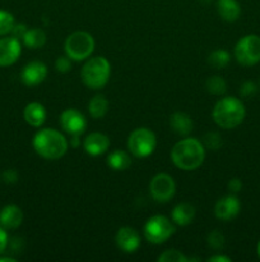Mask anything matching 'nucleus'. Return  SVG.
<instances>
[{"instance_id": "obj_4", "label": "nucleus", "mask_w": 260, "mask_h": 262, "mask_svg": "<svg viewBox=\"0 0 260 262\" xmlns=\"http://www.w3.org/2000/svg\"><path fill=\"white\" fill-rule=\"evenodd\" d=\"M111 66L103 56H94L86 61L81 72L83 83L92 90H99L109 82Z\"/></svg>"}, {"instance_id": "obj_12", "label": "nucleus", "mask_w": 260, "mask_h": 262, "mask_svg": "<svg viewBox=\"0 0 260 262\" xmlns=\"http://www.w3.org/2000/svg\"><path fill=\"white\" fill-rule=\"evenodd\" d=\"M240 209H241V205H240L239 199L232 193L222 197L217 201L216 206H214V215L219 220L228 222L239 215Z\"/></svg>"}, {"instance_id": "obj_17", "label": "nucleus", "mask_w": 260, "mask_h": 262, "mask_svg": "<svg viewBox=\"0 0 260 262\" xmlns=\"http://www.w3.org/2000/svg\"><path fill=\"white\" fill-rule=\"evenodd\" d=\"M46 117H47V113H46L45 106L40 102H31L24 107V112H23V118L25 122L36 128L41 127L45 123Z\"/></svg>"}, {"instance_id": "obj_21", "label": "nucleus", "mask_w": 260, "mask_h": 262, "mask_svg": "<svg viewBox=\"0 0 260 262\" xmlns=\"http://www.w3.org/2000/svg\"><path fill=\"white\" fill-rule=\"evenodd\" d=\"M107 165L116 171L126 170L132 165V159L126 151L115 150L107 156Z\"/></svg>"}, {"instance_id": "obj_29", "label": "nucleus", "mask_w": 260, "mask_h": 262, "mask_svg": "<svg viewBox=\"0 0 260 262\" xmlns=\"http://www.w3.org/2000/svg\"><path fill=\"white\" fill-rule=\"evenodd\" d=\"M203 145L205 146L206 148L209 150H213L217 151L222 145V140H221V136L216 132H209L204 136L203 138Z\"/></svg>"}, {"instance_id": "obj_36", "label": "nucleus", "mask_w": 260, "mask_h": 262, "mask_svg": "<svg viewBox=\"0 0 260 262\" xmlns=\"http://www.w3.org/2000/svg\"><path fill=\"white\" fill-rule=\"evenodd\" d=\"M209 262H229L231 261V258L229 257H226V256H212V257L208 258Z\"/></svg>"}, {"instance_id": "obj_24", "label": "nucleus", "mask_w": 260, "mask_h": 262, "mask_svg": "<svg viewBox=\"0 0 260 262\" xmlns=\"http://www.w3.org/2000/svg\"><path fill=\"white\" fill-rule=\"evenodd\" d=\"M229 60H231V55H229L228 51L223 50V49L214 50L208 56V64L214 69L226 68L229 64Z\"/></svg>"}, {"instance_id": "obj_23", "label": "nucleus", "mask_w": 260, "mask_h": 262, "mask_svg": "<svg viewBox=\"0 0 260 262\" xmlns=\"http://www.w3.org/2000/svg\"><path fill=\"white\" fill-rule=\"evenodd\" d=\"M109 110V101L103 95H96L88 104V112L93 119H101Z\"/></svg>"}, {"instance_id": "obj_10", "label": "nucleus", "mask_w": 260, "mask_h": 262, "mask_svg": "<svg viewBox=\"0 0 260 262\" xmlns=\"http://www.w3.org/2000/svg\"><path fill=\"white\" fill-rule=\"evenodd\" d=\"M61 128L70 136L79 135L86 130L87 120L86 117L76 109H66L60 115Z\"/></svg>"}, {"instance_id": "obj_30", "label": "nucleus", "mask_w": 260, "mask_h": 262, "mask_svg": "<svg viewBox=\"0 0 260 262\" xmlns=\"http://www.w3.org/2000/svg\"><path fill=\"white\" fill-rule=\"evenodd\" d=\"M55 69L60 73H68L71 71V59L68 55L59 56L55 60Z\"/></svg>"}, {"instance_id": "obj_33", "label": "nucleus", "mask_w": 260, "mask_h": 262, "mask_svg": "<svg viewBox=\"0 0 260 262\" xmlns=\"http://www.w3.org/2000/svg\"><path fill=\"white\" fill-rule=\"evenodd\" d=\"M8 243H9V238H8L7 229L0 225V255L5 252V250L8 247Z\"/></svg>"}, {"instance_id": "obj_14", "label": "nucleus", "mask_w": 260, "mask_h": 262, "mask_svg": "<svg viewBox=\"0 0 260 262\" xmlns=\"http://www.w3.org/2000/svg\"><path fill=\"white\" fill-rule=\"evenodd\" d=\"M47 76V67L42 61H31L23 68L20 73V79L28 87L37 86L42 83Z\"/></svg>"}, {"instance_id": "obj_13", "label": "nucleus", "mask_w": 260, "mask_h": 262, "mask_svg": "<svg viewBox=\"0 0 260 262\" xmlns=\"http://www.w3.org/2000/svg\"><path fill=\"white\" fill-rule=\"evenodd\" d=\"M115 242L119 250H121L125 253H133L139 248L140 246V237L139 233L130 227L120 228L115 237Z\"/></svg>"}, {"instance_id": "obj_37", "label": "nucleus", "mask_w": 260, "mask_h": 262, "mask_svg": "<svg viewBox=\"0 0 260 262\" xmlns=\"http://www.w3.org/2000/svg\"><path fill=\"white\" fill-rule=\"evenodd\" d=\"M69 142H70V145H71V147H78L79 146V143H81V141H79V135H73L71 136V140L69 141Z\"/></svg>"}, {"instance_id": "obj_20", "label": "nucleus", "mask_w": 260, "mask_h": 262, "mask_svg": "<svg viewBox=\"0 0 260 262\" xmlns=\"http://www.w3.org/2000/svg\"><path fill=\"white\" fill-rule=\"evenodd\" d=\"M170 127L180 136H188L193 130V120L186 113L176 112L170 117Z\"/></svg>"}, {"instance_id": "obj_5", "label": "nucleus", "mask_w": 260, "mask_h": 262, "mask_svg": "<svg viewBox=\"0 0 260 262\" xmlns=\"http://www.w3.org/2000/svg\"><path fill=\"white\" fill-rule=\"evenodd\" d=\"M65 54L74 61L86 60L94 50V40L91 33L76 31L68 36L64 45Z\"/></svg>"}, {"instance_id": "obj_32", "label": "nucleus", "mask_w": 260, "mask_h": 262, "mask_svg": "<svg viewBox=\"0 0 260 262\" xmlns=\"http://www.w3.org/2000/svg\"><path fill=\"white\" fill-rule=\"evenodd\" d=\"M28 28L25 27V25H23V23H18V25H14L13 26L12 31H10V33H12L13 37L15 38H23V36H24V33L27 32Z\"/></svg>"}, {"instance_id": "obj_35", "label": "nucleus", "mask_w": 260, "mask_h": 262, "mask_svg": "<svg viewBox=\"0 0 260 262\" xmlns=\"http://www.w3.org/2000/svg\"><path fill=\"white\" fill-rule=\"evenodd\" d=\"M228 191L231 193H239L242 188V183L239 178H232L231 181L228 182Z\"/></svg>"}, {"instance_id": "obj_18", "label": "nucleus", "mask_w": 260, "mask_h": 262, "mask_svg": "<svg viewBox=\"0 0 260 262\" xmlns=\"http://www.w3.org/2000/svg\"><path fill=\"white\" fill-rule=\"evenodd\" d=\"M195 217V207L189 202H181L172 210V222L180 227H186Z\"/></svg>"}, {"instance_id": "obj_11", "label": "nucleus", "mask_w": 260, "mask_h": 262, "mask_svg": "<svg viewBox=\"0 0 260 262\" xmlns=\"http://www.w3.org/2000/svg\"><path fill=\"white\" fill-rule=\"evenodd\" d=\"M22 45L19 40L13 36L0 40V67H9L19 59Z\"/></svg>"}, {"instance_id": "obj_1", "label": "nucleus", "mask_w": 260, "mask_h": 262, "mask_svg": "<svg viewBox=\"0 0 260 262\" xmlns=\"http://www.w3.org/2000/svg\"><path fill=\"white\" fill-rule=\"evenodd\" d=\"M205 159L204 145L196 138H184L171 150V160L181 170H195Z\"/></svg>"}, {"instance_id": "obj_26", "label": "nucleus", "mask_w": 260, "mask_h": 262, "mask_svg": "<svg viewBox=\"0 0 260 262\" xmlns=\"http://www.w3.org/2000/svg\"><path fill=\"white\" fill-rule=\"evenodd\" d=\"M14 25V17L12 13L7 12V10H0V36L10 33Z\"/></svg>"}, {"instance_id": "obj_27", "label": "nucleus", "mask_w": 260, "mask_h": 262, "mask_svg": "<svg viewBox=\"0 0 260 262\" xmlns=\"http://www.w3.org/2000/svg\"><path fill=\"white\" fill-rule=\"evenodd\" d=\"M160 262H188L189 258L184 256L181 251L177 250H167L158 256L157 258Z\"/></svg>"}, {"instance_id": "obj_16", "label": "nucleus", "mask_w": 260, "mask_h": 262, "mask_svg": "<svg viewBox=\"0 0 260 262\" xmlns=\"http://www.w3.org/2000/svg\"><path fill=\"white\" fill-rule=\"evenodd\" d=\"M23 222V211L15 205H7L0 210V225L7 230L17 229Z\"/></svg>"}, {"instance_id": "obj_3", "label": "nucleus", "mask_w": 260, "mask_h": 262, "mask_svg": "<svg viewBox=\"0 0 260 262\" xmlns=\"http://www.w3.org/2000/svg\"><path fill=\"white\" fill-rule=\"evenodd\" d=\"M217 125L224 129H232L242 123L245 118V106L241 100L227 96L221 99L213 107L212 113Z\"/></svg>"}, {"instance_id": "obj_39", "label": "nucleus", "mask_w": 260, "mask_h": 262, "mask_svg": "<svg viewBox=\"0 0 260 262\" xmlns=\"http://www.w3.org/2000/svg\"><path fill=\"white\" fill-rule=\"evenodd\" d=\"M257 255H259V257H260V242H259V245H257Z\"/></svg>"}, {"instance_id": "obj_9", "label": "nucleus", "mask_w": 260, "mask_h": 262, "mask_svg": "<svg viewBox=\"0 0 260 262\" xmlns=\"http://www.w3.org/2000/svg\"><path fill=\"white\" fill-rule=\"evenodd\" d=\"M150 196L157 202H167L175 196L176 184L171 176L160 173L152 178L149 183Z\"/></svg>"}, {"instance_id": "obj_19", "label": "nucleus", "mask_w": 260, "mask_h": 262, "mask_svg": "<svg viewBox=\"0 0 260 262\" xmlns=\"http://www.w3.org/2000/svg\"><path fill=\"white\" fill-rule=\"evenodd\" d=\"M217 12L219 17L226 22H235L241 14V8L237 0H218L217 2Z\"/></svg>"}, {"instance_id": "obj_2", "label": "nucleus", "mask_w": 260, "mask_h": 262, "mask_svg": "<svg viewBox=\"0 0 260 262\" xmlns=\"http://www.w3.org/2000/svg\"><path fill=\"white\" fill-rule=\"evenodd\" d=\"M32 145L36 152L46 160H58L68 151L66 138L53 128L38 130L33 137Z\"/></svg>"}, {"instance_id": "obj_8", "label": "nucleus", "mask_w": 260, "mask_h": 262, "mask_svg": "<svg viewBox=\"0 0 260 262\" xmlns=\"http://www.w3.org/2000/svg\"><path fill=\"white\" fill-rule=\"evenodd\" d=\"M235 58L241 66H255L260 61V37L247 35L240 38L235 46Z\"/></svg>"}, {"instance_id": "obj_7", "label": "nucleus", "mask_w": 260, "mask_h": 262, "mask_svg": "<svg viewBox=\"0 0 260 262\" xmlns=\"http://www.w3.org/2000/svg\"><path fill=\"white\" fill-rule=\"evenodd\" d=\"M144 237L153 245H161L172 237L176 232L175 223L163 215H154L149 217L144 225Z\"/></svg>"}, {"instance_id": "obj_28", "label": "nucleus", "mask_w": 260, "mask_h": 262, "mask_svg": "<svg viewBox=\"0 0 260 262\" xmlns=\"http://www.w3.org/2000/svg\"><path fill=\"white\" fill-rule=\"evenodd\" d=\"M208 246L214 251H219L224 247V237L219 230H213L208 235Z\"/></svg>"}, {"instance_id": "obj_38", "label": "nucleus", "mask_w": 260, "mask_h": 262, "mask_svg": "<svg viewBox=\"0 0 260 262\" xmlns=\"http://www.w3.org/2000/svg\"><path fill=\"white\" fill-rule=\"evenodd\" d=\"M0 262H15V260L12 257H0Z\"/></svg>"}, {"instance_id": "obj_15", "label": "nucleus", "mask_w": 260, "mask_h": 262, "mask_svg": "<svg viewBox=\"0 0 260 262\" xmlns=\"http://www.w3.org/2000/svg\"><path fill=\"white\" fill-rule=\"evenodd\" d=\"M83 147L88 155L99 156L106 152L110 147V140L106 135L99 132L89 133L83 141Z\"/></svg>"}, {"instance_id": "obj_34", "label": "nucleus", "mask_w": 260, "mask_h": 262, "mask_svg": "<svg viewBox=\"0 0 260 262\" xmlns=\"http://www.w3.org/2000/svg\"><path fill=\"white\" fill-rule=\"evenodd\" d=\"M3 178H4V182L8 184H14L17 183L18 181V173L13 169H9V170H5L4 174H3Z\"/></svg>"}, {"instance_id": "obj_22", "label": "nucleus", "mask_w": 260, "mask_h": 262, "mask_svg": "<svg viewBox=\"0 0 260 262\" xmlns=\"http://www.w3.org/2000/svg\"><path fill=\"white\" fill-rule=\"evenodd\" d=\"M22 40L27 48L40 49L45 46L47 36H46L45 31L41 30V28H31V30H27Z\"/></svg>"}, {"instance_id": "obj_25", "label": "nucleus", "mask_w": 260, "mask_h": 262, "mask_svg": "<svg viewBox=\"0 0 260 262\" xmlns=\"http://www.w3.org/2000/svg\"><path fill=\"white\" fill-rule=\"evenodd\" d=\"M206 91L212 95H223L227 91V83L222 77L213 76L209 77L205 82Z\"/></svg>"}, {"instance_id": "obj_6", "label": "nucleus", "mask_w": 260, "mask_h": 262, "mask_svg": "<svg viewBox=\"0 0 260 262\" xmlns=\"http://www.w3.org/2000/svg\"><path fill=\"white\" fill-rule=\"evenodd\" d=\"M155 146H157V138L149 128H137L130 133L127 138V150L135 158H148L155 150Z\"/></svg>"}, {"instance_id": "obj_31", "label": "nucleus", "mask_w": 260, "mask_h": 262, "mask_svg": "<svg viewBox=\"0 0 260 262\" xmlns=\"http://www.w3.org/2000/svg\"><path fill=\"white\" fill-rule=\"evenodd\" d=\"M256 91H257L256 84L251 81H247L245 82V83H242L241 89H240V95H241L242 97H251L256 94Z\"/></svg>"}]
</instances>
